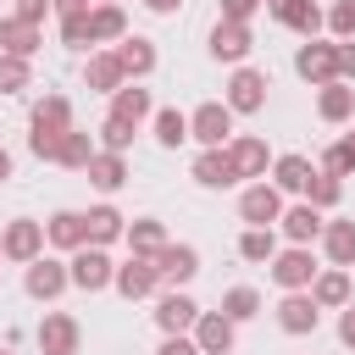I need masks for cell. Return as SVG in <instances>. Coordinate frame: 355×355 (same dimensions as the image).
Segmentation results:
<instances>
[{
  "instance_id": "obj_42",
  "label": "cell",
  "mask_w": 355,
  "mask_h": 355,
  "mask_svg": "<svg viewBox=\"0 0 355 355\" xmlns=\"http://www.w3.org/2000/svg\"><path fill=\"white\" fill-rule=\"evenodd\" d=\"M327 28H333V39H355V0H333L327 6Z\"/></svg>"
},
{
  "instance_id": "obj_47",
  "label": "cell",
  "mask_w": 355,
  "mask_h": 355,
  "mask_svg": "<svg viewBox=\"0 0 355 355\" xmlns=\"http://www.w3.org/2000/svg\"><path fill=\"white\" fill-rule=\"evenodd\" d=\"M338 78H355V39H338Z\"/></svg>"
},
{
  "instance_id": "obj_50",
  "label": "cell",
  "mask_w": 355,
  "mask_h": 355,
  "mask_svg": "<svg viewBox=\"0 0 355 355\" xmlns=\"http://www.w3.org/2000/svg\"><path fill=\"white\" fill-rule=\"evenodd\" d=\"M144 6H150V11H155V17H172V11H178V6H183V0H144Z\"/></svg>"
},
{
  "instance_id": "obj_32",
  "label": "cell",
  "mask_w": 355,
  "mask_h": 355,
  "mask_svg": "<svg viewBox=\"0 0 355 355\" xmlns=\"http://www.w3.org/2000/svg\"><path fill=\"white\" fill-rule=\"evenodd\" d=\"M322 250L333 266H355V222H327L322 227Z\"/></svg>"
},
{
  "instance_id": "obj_33",
  "label": "cell",
  "mask_w": 355,
  "mask_h": 355,
  "mask_svg": "<svg viewBox=\"0 0 355 355\" xmlns=\"http://www.w3.org/2000/svg\"><path fill=\"white\" fill-rule=\"evenodd\" d=\"M111 116H122V122H144L150 116V89H139V83H122L116 94H111Z\"/></svg>"
},
{
  "instance_id": "obj_31",
  "label": "cell",
  "mask_w": 355,
  "mask_h": 355,
  "mask_svg": "<svg viewBox=\"0 0 355 355\" xmlns=\"http://www.w3.org/2000/svg\"><path fill=\"white\" fill-rule=\"evenodd\" d=\"M122 239H128V250H133V255H150V261H155V255H161V244H166V227H161L155 216H139V222H128V233H122Z\"/></svg>"
},
{
  "instance_id": "obj_48",
  "label": "cell",
  "mask_w": 355,
  "mask_h": 355,
  "mask_svg": "<svg viewBox=\"0 0 355 355\" xmlns=\"http://www.w3.org/2000/svg\"><path fill=\"white\" fill-rule=\"evenodd\" d=\"M338 338L355 349V305H344V316H338Z\"/></svg>"
},
{
  "instance_id": "obj_38",
  "label": "cell",
  "mask_w": 355,
  "mask_h": 355,
  "mask_svg": "<svg viewBox=\"0 0 355 355\" xmlns=\"http://www.w3.org/2000/svg\"><path fill=\"white\" fill-rule=\"evenodd\" d=\"M28 83H33V67H28L22 55H6V50H0V94H22Z\"/></svg>"
},
{
  "instance_id": "obj_12",
  "label": "cell",
  "mask_w": 355,
  "mask_h": 355,
  "mask_svg": "<svg viewBox=\"0 0 355 355\" xmlns=\"http://www.w3.org/2000/svg\"><path fill=\"white\" fill-rule=\"evenodd\" d=\"M67 283H72V272H67L61 261H50V255L28 261V277H22V288H28L33 300H55V294H61Z\"/></svg>"
},
{
  "instance_id": "obj_41",
  "label": "cell",
  "mask_w": 355,
  "mask_h": 355,
  "mask_svg": "<svg viewBox=\"0 0 355 355\" xmlns=\"http://www.w3.org/2000/svg\"><path fill=\"white\" fill-rule=\"evenodd\" d=\"M338 194H344V183H338L333 172H316V178H311V189H305V200H311L316 211H327V205H338Z\"/></svg>"
},
{
  "instance_id": "obj_20",
  "label": "cell",
  "mask_w": 355,
  "mask_h": 355,
  "mask_svg": "<svg viewBox=\"0 0 355 355\" xmlns=\"http://www.w3.org/2000/svg\"><path fill=\"white\" fill-rule=\"evenodd\" d=\"M116 61H122L128 83H139V78H150V72H155V44H150V39H139V33H128V39H116Z\"/></svg>"
},
{
  "instance_id": "obj_6",
  "label": "cell",
  "mask_w": 355,
  "mask_h": 355,
  "mask_svg": "<svg viewBox=\"0 0 355 355\" xmlns=\"http://www.w3.org/2000/svg\"><path fill=\"white\" fill-rule=\"evenodd\" d=\"M266 72H255V67H239L233 78H227V105H233V116H255L261 105H266Z\"/></svg>"
},
{
  "instance_id": "obj_7",
  "label": "cell",
  "mask_w": 355,
  "mask_h": 355,
  "mask_svg": "<svg viewBox=\"0 0 355 355\" xmlns=\"http://www.w3.org/2000/svg\"><path fill=\"white\" fill-rule=\"evenodd\" d=\"M0 250H6V261H39L44 255V222H28V216H17V222H6V233H0Z\"/></svg>"
},
{
  "instance_id": "obj_44",
  "label": "cell",
  "mask_w": 355,
  "mask_h": 355,
  "mask_svg": "<svg viewBox=\"0 0 355 355\" xmlns=\"http://www.w3.org/2000/svg\"><path fill=\"white\" fill-rule=\"evenodd\" d=\"M50 11H55V0H17V17L22 22H44Z\"/></svg>"
},
{
  "instance_id": "obj_53",
  "label": "cell",
  "mask_w": 355,
  "mask_h": 355,
  "mask_svg": "<svg viewBox=\"0 0 355 355\" xmlns=\"http://www.w3.org/2000/svg\"><path fill=\"white\" fill-rule=\"evenodd\" d=\"M0 261H6V250H0Z\"/></svg>"
},
{
  "instance_id": "obj_18",
  "label": "cell",
  "mask_w": 355,
  "mask_h": 355,
  "mask_svg": "<svg viewBox=\"0 0 355 355\" xmlns=\"http://www.w3.org/2000/svg\"><path fill=\"white\" fill-rule=\"evenodd\" d=\"M277 227H283V239H288V244H311V239H322V227H327V222H322V211L305 200V205H288V211L277 216Z\"/></svg>"
},
{
  "instance_id": "obj_52",
  "label": "cell",
  "mask_w": 355,
  "mask_h": 355,
  "mask_svg": "<svg viewBox=\"0 0 355 355\" xmlns=\"http://www.w3.org/2000/svg\"><path fill=\"white\" fill-rule=\"evenodd\" d=\"M0 355H11V349H0Z\"/></svg>"
},
{
  "instance_id": "obj_22",
  "label": "cell",
  "mask_w": 355,
  "mask_h": 355,
  "mask_svg": "<svg viewBox=\"0 0 355 355\" xmlns=\"http://www.w3.org/2000/svg\"><path fill=\"white\" fill-rule=\"evenodd\" d=\"M316 116H322V122H349V116H355V89H349L344 78L322 83V94H316Z\"/></svg>"
},
{
  "instance_id": "obj_9",
  "label": "cell",
  "mask_w": 355,
  "mask_h": 355,
  "mask_svg": "<svg viewBox=\"0 0 355 355\" xmlns=\"http://www.w3.org/2000/svg\"><path fill=\"white\" fill-rule=\"evenodd\" d=\"M78 338H83L78 316L44 311V322H39V349H44V355H78Z\"/></svg>"
},
{
  "instance_id": "obj_1",
  "label": "cell",
  "mask_w": 355,
  "mask_h": 355,
  "mask_svg": "<svg viewBox=\"0 0 355 355\" xmlns=\"http://www.w3.org/2000/svg\"><path fill=\"white\" fill-rule=\"evenodd\" d=\"M67 272H72V283H78L83 294H100V288H111V277H116V266H111L105 244H83V250H72Z\"/></svg>"
},
{
  "instance_id": "obj_45",
  "label": "cell",
  "mask_w": 355,
  "mask_h": 355,
  "mask_svg": "<svg viewBox=\"0 0 355 355\" xmlns=\"http://www.w3.org/2000/svg\"><path fill=\"white\" fill-rule=\"evenodd\" d=\"M155 355H200V344H194V338H183V333H166Z\"/></svg>"
},
{
  "instance_id": "obj_13",
  "label": "cell",
  "mask_w": 355,
  "mask_h": 355,
  "mask_svg": "<svg viewBox=\"0 0 355 355\" xmlns=\"http://www.w3.org/2000/svg\"><path fill=\"white\" fill-rule=\"evenodd\" d=\"M194 322H200V305H194L189 294L172 288V294L155 300V327H161V333H194Z\"/></svg>"
},
{
  "instance_id": "obj_34",
  "label": "cell",
  "mask_w": 355,
  "mask_h": 355,
  "mask_svg": "<svg viewBox=\"0 0 355 355\" xmlns=\"http://www.w3.org/2000/svg\"><path fill=\"white\" fill-rule=\"evenodd\" d=\"M94 150H100V144H94L89 133L67 128V139H61V155H55V161H61V166H72V172H83V166L94 161Z\"/></svg>"
},
{
  "instance_id": "obj_46",
  "label": "cell",
  "mask_w": 355,
  "mask_h": 355,
  "mask_svg": "<svg viewBox=\"0 0 355 355\" xmlns=\"http://www.w3.org/2000/svg\"><path fill=\"white\" fill-rule=\"evenodd\" d=\"M255 6H261V0H222V17H227V22H250Z\"/></svg>"
},
{
  "instance_id": "obj_40",
  "label": "cell",
  "mask_w": 355,
  "mask_h": 355,
  "mask_svg": "<svg viewBox=\"0 0 355 355\" xmlns=\"http://www.w3.org/2000/svg\"><path fill=\"white\" fill-rule=\"evenodd\" d=\"M133 133H139V128H133V122H122V116H105V122H100V144H105V150H116V155H128Z\"/></svg>"
},
{
  "instance_id": "obj_14",
  "label": "cell",
  "mask_w": 355,
  "mask_h": 355,
  "mask_svg": "<svg viewBox=\"0 0 355 355\" xmlns=\"http://www.w3.org/2000/svg\"><path fill=\"white\" fill-rule=\"evenodd\" d=\"M233 316H222V311H200V322H194V344H200V355H227L233 349Z\"/></svg>"
},
{
  "instance_id": "obj_43",
  "label": "cell",
  "mask_w": 355,
  "mask_h": 355,
  "mask_svg": "<svg viewBox=\"0 0 355 355\" xmlns=\"http://www.w3.org/2000/svg\"><path fill=\"white\" fill-rule=\"evenodd\" d=\"M61 44H72V50H89V44H94V39H89V11L61 17Z\"/></svg>"
},
{
  "instance_id": "obj_37",
  "label": "cell",
  "mask_w": 355,
  "mask_h": 355,
  "mask_svg": "<svg viewBox=\"0 0 355 355\" xmlns=\"http://www.w3.org/2000/svg\"><path fill=\"white\" fill-rule=\"evenodd\" d=\"M155 139H161L166 150H178V144L189 139V116H183L178 105H166V111H155Z\"/></svg>"
},
{
  "instance_id": "obj_4",
  "label": "cell",
  "mask_w": 355,
  "mask_h": 355,
  "mask_svg": "<svg viewBox=\"0 0 355 355\" xmlns=\"http://www.w3.org/2000/svg\"><path fill=\"white\" fill-rule=\"evenodd\" d=\"M239 216H244L250 227H272V222L283 216V189H277V183H266V178H261V183H250V189L239 194Z\"/></svg>"
},
{
  "instance_id": "obj_24",
  "label": "cell",
  "mask_w": 355,
  "mask_h": 355,
  "mask_svg": "<svg viewBox=\"0 0 355 355\" xmlns=\"http://www.w3.org/2000/svg\"><path fill=\"white\" fill-rule=\"evenodd\" d=\"M227 155H233L239 178H266V139H255V133H239V139L227 144Z\"/></svg>"
},
{
  "instance_id": "obj_19",
  "label": "cell",
  "mask_w": 355,
  "mask_h": 355,
  "mask_svg": "<svg viewBox=\"0 0 355 355\" xmlns=\"http://www.w3.org/2000/svg\"><path fill=\"white\" fill-rule=\"evenodd\" d=\"M89 39H94V44H116V39H128V11H122L116 0L89 6Z\"/></svg>"
},
{
  "instance_id": "obj_36",
  "label": "cell",
  "mask_w": 355,
  "mask_h": 355,
  "mask_svg": "<svg viewBox=\"0 0 355 355\" xmlns=\"http://www.w3.org/2000/svg\"><path fill=\"white\" fill-rule=\"evenodd\" d=\"M222 316H233V322H250V316H261V294H255L250 283L227 288V294H222Z\"/></svg>"
},
{
  "instance_id": "obj_39",
  "label": "cell",
  "mask_w": 355,
  "mask_h": 355,
  "mask_svg": "<svg viewBox=\"0 0 355 355\" xmlns=\"http://www.w3.org/2000/svg\"><path fill=\"white\" fill-rule=\"evenodd\" d=\"M322 172H333V178H349V172H355V133H349V139H333V144L322 150Z\"/></svg>"
},
{
  "instance_id": "obj_51",
  "label": "cell",
  "mask_w": 355,
  "mask_h": 355,
  "mask_svg": "<svg viewBox=\"0 0 355 355\" xmlns=\"http://www.w3.org/2000/svg\"><path fill=\"white\" fill-rule=\"evenodd\" d=\"M6 178H11V150L0 144V183H6Z\"/></svg>"
},
{
  "instance_id": "obj_15",
  "label": "cell",
  "mask_w": 355,
  "mask_h": 355,
  "mask_svg": "<svg viewBox=\"0 0 355 355\" xmlns=\"http://www.w3.org/2000/svg\"><path fill=\"white\" fill-rule=\"evenodd\" d=\"M272 6V17L283 22V28H294V33H305V39H316L322 28H327V17L316 11V0H266Z\"/></svg>"
},
{
  "instance_id": "obj_17",
  "label": "cell",
  "mask_w": 355,
  "mask_h": 355,
  "mask_svg": "<svg viewBox=\"0 0 355 355\" xmlns=\"http://www.w3.org/2000/svg\"><path fill=\"white\" fill-rule=\"evenodd\" d=\"M155 266H161V283H172V288H178V283H189V277L200 272V250H194V244H172V239H166V244H161V255H155Z\"/></svg>"
},
{
  "instance_id": "obj_8",
  "label": "cell",
  "mask_w": 355,
  "mask_h": 355,
  "mask_svg": "<svg viewBox=\"0 0 355 355\" xmlns=\"http://www.w3.org/2000/svg\"><path fill=\"white\" fill-rule=\"evenodd\" d=\"M316 322H322V305L311 300V288H288L283 300H277V327L283 333H316Z\"/></svg>"
},
{
  "instance_id": "obj_10",
  "label": "cell",
  "mask_w": 355,
  "mask_h": 355,
  "mask_svg": "<svg viewBox=\"0 0 355 355\" xmlns=\"http://www.w3.org/2000/svg\"><path fill=\"white\" fill-rule=\"evenodd\" d=\"M294 72H300L305 83H316V89H322V83H333V78H338V44H316V39H311V44H300Z\"/></svg>"
},
{
  "instance_id": "obj_25",
  "label": "cell",
  "mask_w": 355,
  "mask_h": 355,
  "mask_svg": "<svg viewBox=\"0 0 355 355\" xmlns=\"http://www.w3.org/2000/svg\"><path fill=\"white\" fill-rule=\"evenodd\" d=\"M311 178H316V166H311L305 155H277V161H272V183H277L283 194H305Z\"/></svg>"
},
{
  "instance_id": "obj_29",
  "label": "cell",
  "mask_w": 355,
  "mask_h": 355,
  "mask_svg": "<svg viewBox=\"0 0 355 355\" xmlns=\"http://www.w3.org/2000/svg\"><path fill=\"white\" fill-rule=\"evenodd\" d=\"M72 128V100L67 94H44L33 105V133H67Z\"/></svg>"
},
{
  "instance_id": "obj_35",
  "label": "cell",
  "mask_w": 355,
  "mask_h": 355,
  "mask_svg": "<svg viewBox=\"0 0 355 355\" xmlns=\"http://www.w3.org/2000/svg\"><path fill=\"white\" fill-rule=\"evenodd\" d=\"M239 255H244V261H255V266H261V261L272 266V255H277V239H272V227H244V239H239Z\"/></svg>"
},
{
  "instance_id": "obj_27",
  "label": "cell",
  "mask_w": 355,
  "mask_h": 355,
  "mask_svg": "<svg viewBox=\"0 0 355 355\" xmlns=\"http://www.w3.org/2000/svg\"><path fill=\"white\" fill-rule=\"evenodd\" d=\"M311 300H316L322 311H344V305H349V272H344V266H333V272H316V283H311Z\"/></svg>"
},
{
  "instance_id": "obj_21",
  "label": "cell",
  "mask_w": 355,
  "mask_h": 355,
  "mask_svg": "<svg viewBox=\"0 0 355 355\" xmlns=\"http://www.w3.org/2000/svg\"><path fill=\"white\" fill-rule=\"evenodd\" d=\"M83 83H89V89H100V94H116V89L128 83V72H122L116 50H100V55H89V67H83Z\"/></svg>"
},
{
  "instance_id": "obj_26",
  "label": "cell",
  "mask_w": 355,
  "mask_h": 355,
  "mask_svg": "<svg viewBox=\"0 0 355 355\" xmlns=\"http://www.w3.org/2000/svg\"><path fill=\"white\" fill-rule=\"evenodd\" d=\"M83 233H89V244H111L128 233V216L116 205H94V211H83Z\"/></svg>"
},
{
  "instance_id": "obj_30",
  "label": "cell",
  "mask_w": 355,
  "mask_h": 355,
  "mask_svg": "<svg viewBox=\"0 0 355 355\" xmlns=\"http://www.w3.org/2000/svg\"><path fill=\"white\" fill-rule=\"evenodd\" d=\"M44 239L61 244V250H83V244H89V233H83V211H55V216L44 222Z\"/></svg>"
},
{
  "instance_id": "obj_2",
  "label": "cell",
  "mask_w": 355,
  "mask_h": 355,
  "mask_svg": "<svg viewBox=\"0 0 355 355\" xmlns=\"http://www.w3.org/2000/svg\"><path fill=\"white\" fill-rule=\"evenodd\" d=\"M272 283L288 294V288H311L316 283V255L305 250V244H288V250H277L272 255Z\"/></svg>"
},
{
  "instance_id": "obj_23",
  "label": "cell",
  "mask_w": 355,
  "mask_h": 355,
  "mask_svg": "<svg viewBox=\"0 0 355 355\" xmlns=\"http://www.w3.org/2000/svg\"><path fill=\"white\" fill-rule=\"evenodd\" d=\"M83 172H89V183H94L100 194H116V189L128 183V161H122L116 150H94V161H89Z\"/></svg>"
},
{
  "instance_id": "obj_3",
  "label": "cell",
  "mask_w": 355,
  "mask_h": 355,
  "mask_svg": "<svg viewBox=\"0 0 355 355\" xmlns=\"http://www.w3.org/2000/svg\"><path fill=\"white\" fill-rule=\"evenodd\" d=\"M227 133H233V105H227V100H205V105L189 116V139H200L205 150L227 144Z\"/></svg>"
},
{
  "instance_id": "obj_49",
  "label": "cell",
  "mask_w": 355,
  "mask_h": 355,
  "mask_svg": "<svg viewBox=\"0 0 355 355\" xmlns=\"http://www.w3.org/2000/svg\"><path fill=\"white\" fill-rule=\"evenodd\" d=\"M55 11L61 17H78V11H89V0H55Z\"/></svg>"
},
{
  "instance_id": "obj_16",
  "label": "cell",
  "mask_w": 355,
  "mask_h": 355,
  "mask_svg": "<svg viewBox=\"0 0 355 355\" xmlns=\"http://www.w3.org/2000/svg\"><path fill=\"white\" fill-rule=\"evenodd\" d=\"M194 183H205V189H227V183H239V166H233L227 144H216V150H200V155H194Z\"/></svg>"
},
{
  "instance_id": "obj_28",
  "label": "cell",
  "mask_w": 355,
  "mask_h": 355,
  "mask_svg": "<svg viewBox=\"0 0 355 355\" xmlns=\"http://www.w3.org/2000/svg\"><path fill=\"white\" fill-rule=\"evenodd\" d=\"M39 44H44V39H39V22H22V17H6V22H0V50H6V55H22V61H28Z\"/></svg>"
},
{
  "instance_id": "obj_11",
  "label": "cell",
  "mask_w": 355,
  "mask_h": 355,
  "mask_svg": "<svg viewBox=\"0 0 355 355\" xmlns=\"http://www.w3.org/2000/svg\"><path fill=\"white\" fill-rule=\"evenodd\" d=\"M250 50H255V33H250V22H227V17H222V22L211 28V55H216V61H233V67H239Z\"/></svg>"
},
{
  "instance_id": "obj_5",
  "label": "cell",
  "mask_w": 355,
  "mask_h": 355,
  "mask_svg": "<svg viewBox=\"0 0 355 355\" xmlns=\"http://www.w3.org/2000/svg\"><path fill=\"white\" fill-rule=\"evenodd\" d=\"M111 283H116V294H122V300H150V294L161 288V266H155L150 255H128V261L116 266V277H111Z\"/></svg>"
},
{
  "instance_id": "obj_54",
  "label": "cell",
  "mask_w": 355,
  "mask_h": 355,
  "mask_svg": "<svg viewBox=\"0 0 355 355\" xmlns=\"http://www.w3.org/2000/svg\"><path fill=\"white\" fill-rule=\"evenodd\" d=\"M116 6H122V0H116Z\"/></svg>"
}]
</instances>
